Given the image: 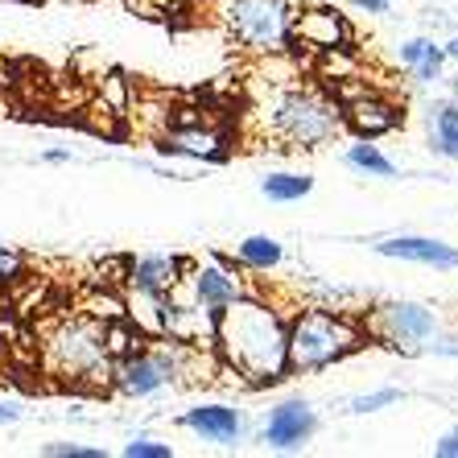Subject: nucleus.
<instances>
[{
  "mask_svg": "<svg viewBox=\"0 0 458 458\" xmlns=\"http://www.w3.org/2000/svg\"><path fill=\"white\" fill-rule=\"evenodd\" d=\"M285 339L289 318L252 293L235 298L215 314V360L252 388H268L289 376Z\"/></svg>",
  "mask_w": 458,
  "mask_h": 458,
  "instance_id": "obj_1",
  "label": "nucleus"
},
{
  "mask_svg": "<svg viewBox=\"0 0 458 458\" xmlns=\"http://www.w3.org/2000/svg\"><path fill=\"white\" fill-rule=\"evenodd\" d=\"M256 128L273 149H322L343 132V107L335 96L301 83H273L256 104Z\"/></svg>",
  "mask_w": 458,
  "mask_h": 458,
  "instance_id": "obj_2",
  "label": "nucleus"
},
{
  "mask_svg": "<svg viewBox=\"0 0 458 458\" xmlns=\"http://www.w3.org/2000/svg\"><path fill=\"white\" fill-rule=\"evenodd\" d=\"M112 355L104 347V322L71 314L42 327V368L58 384L71 388H107L112 384Z\"/></svg>",
  "mask_w": 458,
  "mask_h": 458,
  "instance_id": "obj_3",
  "label": "nucleus"
},
{
  "mask_svg": "<svg viewBox=\"0 0 458 458\" xmlns=\"http://www.w3.org/2000/svg\"><path fill=\"white\" fill-rule=\"evenodd\" d=\"M363 322L335 314V310H301L289 318V339H285V360L293 376H314L327 372L347 355L363 347Z\"/></svg>",
  "mask_w": 458,
  "mask_h": 458,
  "instance_id": "obj_4",
  "label": "nucleus"
},
{
  "mask_svg": "<svg viewBox=\"0 0 458 458\" xmlns=\"http://www.w3.org/2000/svg\"><path fill=\"white\" fill-rule=\"evenodd\" d=\"M215 21L224 38L256 58H281L289 54V25L293 4L289 0H215Z\"/></svg>",
  "mask_w": 458,
  "mask_h": 458,
  "instance_id": "obj_5",
  "label": "nucleus"
},
{
  "mask_svg": "<svg viewBox=\"0 0 458 458\" xmlns=\"http://www.w3.org/2000/svg\"><path fill=\"white\" fill-rule=\"evenodd\" d=\"M437 331H442L437 314L429 306H421V301H380L368 314V322H363V335H372L376 343L393 347V352H405V355L429 352V343H434Z\"/></svg>",
  "mask_w": 458,
  "mask_h": 458,
  "instance_id": "obj_6",
  "label": "nucleus"
},
{
  "mask_svg": "<svg viewBox=\"0 0 458 458\" xmlns=\"http://www.w3.org/2000/svg\"><path fill=\"white\" fill-rule=\"evenodd\" d=\"M343 107V128H352L360 140H376L401 124V107L384 91H372L368 83H352L347 91H335Z\"/></svg>",
  "mask_w": 458,
  "mask_h": 458,
  "instance_id": "obj_7",
  "label": "nucleus"
},
{
  "mask_svg": "<svg viewBox=\"0 0 458 458\" xmlns=\"http://www.w3.org/2000/svg\"><path fill=\"white\" fill-rule=\"evenodd\" d=\"M157 153L165 157H191V161H224L227 137L203 116H170V128L157 137Z\"/></svg>",
  "mask_w": 458,
  "mask_h": 458,
  "instance_id": "obj_8",
  "label": "nucleus"
},
{
  "mask_svg": "<svg viewBox=\"0 0 458 458\" xmlns=\"http://www.w3.org/2000/svg\"><path fill=\"white\" fill-rule=\"evenodd\" d=\"M161 327L165 339L186 343V347H211L215 352V310L199 306V301L182 289V281L165 293V310H161Z\"/></svg>",
  "mask_w": 458,
  "mask_h": 458,
  "instance_id": "obj_9",
  "label": "nucleus"
},
{
  "mask_svg": "<svg viewBox=\"0 0 458 458\" xmlns=\"http://www.w3.org/2000/svg\"><path fill=\"white\" fill-rule=\"evenodd\" d=\"M352 21L343 17L331 4H314V9L293 13L289 25V42L306 46L310 54H327V50H352Z\"/></svg>",
  "mask_w": 458,
  "mask_h": 458,
  "instance_id": "obj_10",
  "label": "nucleus"
},
{
  "mask_svg": "<svg viewBox=\"0 0 458 458\" xmlns=\"http://www.w3.org/2000/svg\"><path fill=\"white\" fill-rule=\"evenodd\" d=\"M182 289L191 293L199 306H207V310H219L224 306H232L235 298H244L248 289H244V281L235 277V268H227V265H186V273H182Z\"/></svg>",
  "mask_w": 458,
  "mask_h": 458,
  "instance_id": "obj_11",
  "label": "nucleus"
},
{
  "mask_svg": "<svg viewBox=\"0 0 458 458\" xmlns=\"http://www.w3.org/2000/svg\"><path fill=\"white\" fill-rule=\"evenodd\" d=\"M318 434V413L310 401H281L273 413H268L265 429H260V442L273 450H301L310 437Z\"/></svg>",
  "mask_w": 458,
  "mask_h": 458,
  "instance_id": "obj_12",
  "label": "nucleus"
},
{
  "mask_svg": "<svg viewBox=\"0 0 458 458\" xmlns=\"http://www.w3.org/2000/svg\"><path fill=\"white\" fill-rule=\"evenodd\" d=\"M191 260H182V256H165V252H145V256H132L124 260V285L128 289H145V293H170L174 285L182 281Z\"/></svg>",
  "mask_w": 458,
  "mask_h": 458,
  "instance_id": "obj_13",
  "label": "nucleus"
},
{
  "mask_svg": "<svg viewBox=\"0 0 458 458\" xmlns=\"http://www.w3.org/2000/svg\"><path fill=\"white\" fill-rule=\"evenodd\" d=\"M178 426L199 434L203 442H215V446H235V442L244 437V417L235 413L232 405H219V401L186 409V413L178 417Z\"/></svg>",
  "mask_w": 458,
  "mask_h": 458,
  "instance_id": "obj_14",
  "label": "nucleus"
},
{
  "mask_svg": "<svg viewBox=\"0 0 458 458\" xmlns=\"http://www.w3.org/2000/svg\"><path fill=\"white\" fill-rule=\"evenodd\" d=\"M376 252L388 260H409V265L426 268H458V248L429 240V235H393V240H380Z\"/></svg>",
  "mask_w": 458,
  "mask_h": 458,
  "instance_id": "obj_15",
  "label": "nucleus"
},
{
  "mask_svg": "<svg viewBox=\"0 0 458 458\" xmlns=\"http://www.w3.org/2000/svg\"><path fill=\"white\" fill-rule=\"evenodd\" d=\"M161 310H165V298L161 293H145V289H128L124 293V318L137 327L145 339H161Z\"/></svg>",
  "mask_w": 458,
  "mask_h": 458,
  "instance_id": "obj_16",
  "label": "nucleus"
},
{
  "mask_svg": "<svg viewBox=\"0 0 458 458\" xmlns=\"http://www.w3.org/2000/svg\"><path fill=\"white\" fill-rule=\"evenodd\" d=\"M401 66H409L421 83H434V79H442L446 50H442V46H434L429 38H413V42L401 46Z\"/></svg>",
  "mask_w": 458,
  "mask_h": 458,
  "instance_id": "obj_17",
  "label": "nucleus"
},
{
  "mask_svg": "<svg viewBox=\"0 0 458 458\" xmlns=\"http://www.w3.org/2000/svg\"><path fill=\"white\" fill-rule=\"evenodd\" d=\"M235 260H240V268H248V273H268V268H277L281 260H285V248H281V240H273V235H248V240L235 244Z\"/></svg>",
  "mask_w": 458,
  "mask_h": 458,
  "instance_id": "obj_18",
  "label": "nucleus"
},
{
  "mask_svg": "<svg viewBox=\"0 0 458 458\" xmlns=\"http://www.w3.org/2000/svg\"><path fill=\"white\" fill-rule=\"evenodd\" d=\"M429 140H434V153L458 161V107L454 104L434 107V120H429Z\"/></svg>",
  "mask_w": 458,
  "mask_h": 458,
  "instance_id": "obj_19",
  "label": "nucleus"
},
{
  "mask_svg": "<svg viewBox=\"0 0 458 458\" xmlns=\"http://www.w3.org/2000/svg\"><path fill=\"white\" fill-rule=\"evenodd\" d=\"M343 161L352 165L355 174H368V178H393L396 165L380 153V145H372V140H360V145H352V149L343 153Z\"/></svg>",
  "mask_w": 458,
  "mask_h": 458,
  "instance_id": "obj_20",
  "label": "nucleus"
},
{
  "mask_svg": "<svg viewBox=\"0 0 458 458\" xmlns=\"http://www.w3.org/2000/svg\"><path fill=\"white\" fill-rule=\"evenodd\" d=\"M260 191H265V199H273V203H298V199H306V194L314 191V178H310V174H268V178L260 182Z\"/></svg>",
  "mask_w": 458,
  "mask_h": 458,
  "instance_id": "obj_21",
  "label": "nucleus"
},
{
  "mask_svg": "<svg viewBox=\"0 0 458 458\" xmlns=\"http://www.w3.org/2000/svg\"><path fill=\"white\" fill-rule=\"evenodd\" d=\"M79 314H87V318H96V322H116V318H124V298L112 293V289H104V293H87L83 306H79Z\"/></svg>",
  "mask_w": 458,
  "mask_h": 458,
  "instance_id": "obj_22",
  "label": "nucleus"
},
{
  "mask_svg": "<svg viewBox=\"0 0 458 458\" xmlns=\"http://www.w3.org/2000/svg\"><path fill=\"white\" fill-rule=\"evenodd\" d=\"M124 458H174V450L165 442H153V437H132L124 446Z\"/></svg>",
  "mask_w": 458,
  "mask_h": 458,
  "instance_id": "obj_23",
  "label": "nucleus"
},
{
  "mask_svg": "<svg viewBox=\"0 0 458 458\" xmlns=\"http://www.w3.org/2000/svg\"><path fill=\"white\" fill-rule=\"evenodd\" d=\"M396 401H401L396 388H380V393H368V396H360V401H352V413H376V409L396 405Z\"/></svg>",
  "mask_w": 458,
  "mask_h": 458,
  "instance_id": "obj_24",
  "label": "nucleus"
},
{
  "mask_svg": "<svg viewBox=\"0 0 458 458\" xmlns=\"http://www.w3.org/2000/svg\"><path fill=\"white\" fill-rule=\"evenodd\" d=\"M21 273H25V256L17 252V248L0 244V285H4V281H17Z\"/></svg>",
  "mask_w": 458,
  "mask_h": 458,
  "instance_id": "obj_25",
  "label": "nucleus"
},
{
  "mask_svg": "<svg viewBox=\"0 0 458 458\" xmlns=\"http://www.w3.org/2000/svg\"><path fill=\"white\" fill-rule=\"evenodd\" d=\"M46 458H104V450L96 446H71V442H54V446L42 450Z\"/></svg>",
  "mask_w": 458,
  "mask_h": 458,
  "instance_id": "obj_26",
  "label": "nucleus"
},
{
  "mask_svg": "<svg viewBox=\"0 0 458 458\" xmlns=\"http://www.w3.org/2000/svg\"><path fill=\"white\" fill-rule=\"evenodd\" d=\"M434 454L437 458H458V426L454 429H446V434L434 442Z\"/></svg>",
  "mask_w": 458,
  "mask_h": 458,
  "instance_id": "obj_27",
  "label": "nucleus"
},
{
  "mask_svg": "<svg viewBox=\"0 0 458 458\" xmlns=\"http://www.w3.org/2000/svg\"><path fill=\"white\" fill-rule=\"evenodd\" d=\"M355 9H360V13H372V17H380V13H388V0H355Z\"/></svg>",
  "mask_w": 458,
  "mask_h": 458,
  "instance_id": "obj_28",
  "label": "nucleus"
},
{
  "mask_svg": "<svg viewBox=\"0 0 458 458\" xmlns=\"http://www.w3.org/2000/svg\"><path fill=\"white\" fill-rule=\"evenodd\" d=\"M17 421V409H9V405H0V426H13Z\"/></svg>",
  "mask_w": 458,
  "mask_h": 458,
  "instance_id": "obj_29",
  "label": "nucleus"
},
{
  "mask_svg": "<svg viewBox=\"0 0 458 458\" xmlns=\"http://www.w3.org/2000/svg\"><path fill=\"white\" fill-rule=\"evenodd\" d=\"M442 50H446V58H454V63H458V38H450V42L442 46Z\"/></svg>",
  "mask_w": 458,
  "mask_h": 458,
  "instance_id": "obj_30",
  "label": "nucleus"
}]
</instances>
